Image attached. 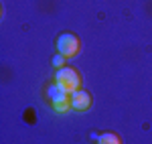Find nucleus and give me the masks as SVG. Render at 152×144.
Masks as SVG:
<instances>
[{
	"label": "nucleus",
	"instance_id": "1",
	"mask_svg": "<svg viewBox=\"0 0 152 144\" xmlns=\"http://www.w3.org/2000/svg\"><path fill=\"white\" fill-rule=\"evenodd\" d=\"M45 99H47L49 108L53 110L55 114H67L69 110H73L71 108V94L65 91L55 81L45 85Z\"/></svg>",
	"mask_w": 152,
	"mask_h": 144
},
{
	"label": "nucleus",
	"instance_id": "2",
	"mask_svg": "<svg viewBox=\"0 0 152 144\" xmlns=\"http://www.w3.org/2000/svg\"><path fill=\"white\" fill-rule=\"evenodd\" d=\"M57 85H61L65 91H77V89H81L83 87V81H81V75L79 71L75 69V67H71V65H63V67H59L57 71H55V79H53Z\"/></svg>",
	"mask_w": 152,
	"mask_h": 144
},
{
	"label": "nucleus",
	"instance_id": "3",
	"mask_svg": "<svg viewBox=\"0 0 152 144\" xmlns=\"http://www.w3.org/2000/svg\"><path fill=\"white\" fill-rule=\"evenodd\" d=\"M55 49H57V53L61 57L71 59L81 51V41L75 33H61L55 41Z\"/></svg>",
	"mask_w": 152,
	"mask_h": 144
},
{
	"label": "nucleus",
	"instance_id": "4",
	"mask_svg": "<svg viewBox=\"0 0 152 144\" xmlns=\"http://www.w3.org/2000/svg\"><path fill=\"white\" fill-rule=\"evenodd\" d=\"M91 104H94V97L83 87L71 94V108L75 110V112H87V110L91 108Z\"/></svg>",
	"mask_w": 152,
	"mask_h": 144
},
{
	"label": "nucleus",
	"instance_id": "5",
	"mask_svg": "<svg viewBox=\"0 0 152 144\" xmlns=\"http://www.w3.org/2000/svg\"><path fill=\"white\" fill-rule=\"evenodd\" d=\"M95 144H124V140L118 132H102L97 136Z\"/></svg>",
	"mask_w": 152,
	"mask_h": 144
}]
</instances>
